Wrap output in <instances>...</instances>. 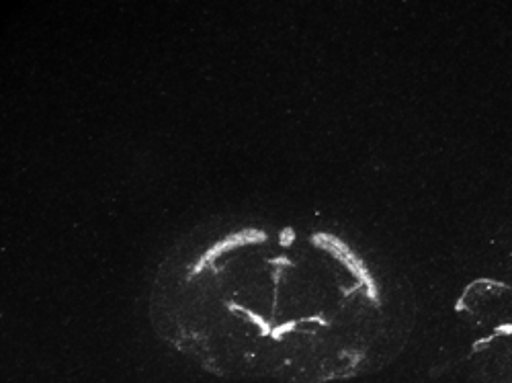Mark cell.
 <instances>
[{"instance_id": "6da1fadb", "label": "cell", "mask_w": 512, "mask_h": 383, "mask_svg": "<svg viewBox=\"0 0 512 383\" xmlns=\"http://www.w3.org/2000/svg\"><path fill=\"white\" fill-rule=\"evenodd\" d=\"M148 316L162 343L211 375L334 383L402 355L416 297L390 259L345 228L228 214L166 248Z\"/></svg>"}]
</instances>
